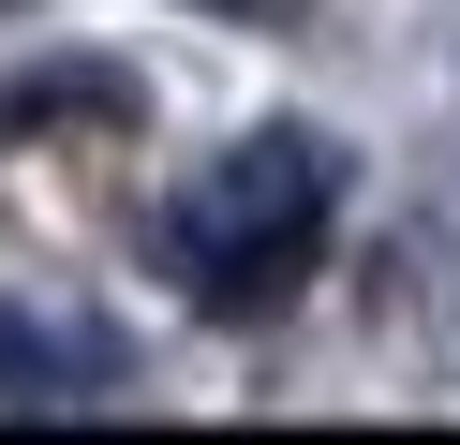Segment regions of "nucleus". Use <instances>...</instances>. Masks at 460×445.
Segmentation results:
<instances>
[{
    "label": "nucleus",
    "mask_w": 460,
    "mask_h": 445,
    "mask_svg": "<svg viewBox=\"0 0 460 445\" xmlns=\"http://www.w3.org/2000/svg\"><path fill=\"white\" fill-rule=\"evenodd\" d=\"M327 208H341V164L312 134H238L208 178H179L164 208V267H179L208 312H282L327 253Z\"/></svg>",
    "instance_id": "f257e3e1"
}]
</instances>
